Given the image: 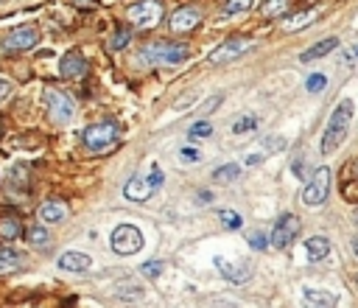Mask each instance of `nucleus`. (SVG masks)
<instances>
[{
	"label": "nucleus",
	"instance_id": "nucleus-6",
	"mask_svg": "<svg viewBox=\"0 0 358 308\" xmlns=\"http://www.w3.org/2000/svg\"><path fill=\"white\" fill-rule=\"evenodd\" d=\"M328 194H330V169L322 166V169H316V171L311 174L308 185L303 188V202H305L308 207H319V205H325Z\"/></svg>",
	"mask_w": 358,
	"mask_h": 308
},
{
	"label": "nucleus",
	"instance_id": "nucleus-3",
	"mask_svg": "<svg viewBox=\"0 0 358 308\" xmlns=\"http://www.w3.org/2000/svg\"><path fill=\"white\" fill-rule=\"evenodd\" d=\"M190 59V48L182 42H152L140 51V62L146 65H182Z\"/></svg>",
	"mask_w": 358,
	"mask_h": 308
},
{
	"label": "nucleus",
	"instance_id": "nucleus-4",
	"mask_svg": "<svg viewBox=\"0 0 358 308\" xmlns=\"http://www.w3.org/2000/svg\"><path fill=\"white\" fill-rule=\"evenodd\" d=\"M163 182H165V177H163V171L154 166L149 177L134 174V177L126 182V188H123V196H126L129 202H146V199H152V196H154V194L163 188Z\"/></svg>",
	"mask_w": 358,
	"mask_h": 308
},
{
	"label": "nucleus",
	"instance_id": "nucleus-28",
	"mask_svg": "<svg viewBox=\"0 0 358 308\" xmlns=\"http://www.w3.org/2000/svg\"><path fill=\"white\" fill-rule=\"evenodd\" d=\"M140 272H143V277L157 280V277L165 272V264H163V261H149V264H143V266H140Z\"/></svg>",
	"mask_w": 358,
	"mask_h": 308
},
{
	"label": "nucleus",
	"instance_id": "nucleus-5",
	"mask_svg": "<svg viewBox=\"0 0 358 308\" xmlns=\"http://www.w3.org/2000/svg\"><path fill=\"white\" fill-rule=\"evenodd\" d=\"M143 233H140V227H134V224H120V227H115L112 230V236H109V244H112V250L118 253V255H134V253H140L143 250Z\"/></svg>",
	"mask_w": 358,
	"mask_h": 308
},
{
	"label": "nucleus",
	"instance_id": "nucleus-34",
	"mask_svg": "<svg viewBox=\"0 0 358 308\" xmlns=\"http://www.w3.org/2000/svg\"><path fill=\"white\" fill-rule=\"evenodd\" d=\"M179 157H182L185 163H202V151H199V148H190V146H185V148L179 151Z\"/></svg>",
	"mask_w": 358,
	"mask_h": 308
},
{
	"label": "nucleus",
	"instance_id": "nucleus-20",
	"mask_svg": "<svg viewBox=\"0 0 358 308\" xmlns=\"http://www.w3.org/2000/svg\"><path fill=\"white\" fill-rule=\"evenodd\" d=\"M316 17H319V9H308V12H300V15L289 17L283 23V28L285 31H300V28H308V23H314Z\"/></svg>",
	"mask_w": 358,
	"mask_h": 308
},
{
	"label": "nucleus",
	"instance_id": "nucleus-27",
	"mask_svg": "<svg viewBox=\"0 0 358 308\" xmlns=\"http://www.w3.org/2000/svg\"><path fill=\"white\" fill-rule=\"evenodd\" d=\"M26 239H28L34 247H42V244H48V241H51V233H48L45 227H31L28 233H26Z\"/></svg>",
	"mask_w": 358,
	"mask_h": 308
},
{
	"label": "nucleus",
	"instance_id": "nucleus-7",
	"mask_svg": "<svg viewBox=\"0 0 358 308\" xmlns=\"http://www.w3.org/2000/svg\"><path fill=\"white\" fill-rule=\"evenodd\" d=\"M249 48H252V40H247V37H230V40H224L219 48L210 51L207 62H210V65H227V62H235L238 56H244Z\"/></svg>",
	"mask_w": 358,
	"mask_h": 308
},
{
	"label": "nucleus",
	"instance_id": "nucleus-2",
	"mask_svg": "<svg viewBox=\"0 0 358 308\" xmlns=\"http://www.w3.org/2000/svg\"><path fill=\"white\" fill-rule=\"evenodd\" d=\"M120 135L123 132H120V123L118 121H101V123H93V126H87L82 132V143L90 151L104 154V151H109V148H115L120 143Z\"/></svg>",
	"mask_w": 358,
	"mask_h": 308
},
{
	"label": "nucleus",
	"instance_id": "nucleus-36",
	"mask_svg": "<svg viewBox=\"0 0 358 308\" xmlns=\"http://www.w3.org/2000/svg\"><path fill=\"white\" fill-rule=\"evenodd\" d=\"M266 154H269L266 148H263V151H249V154H247V166H258V163H263Z\"/></svg>",
	"mask_w": 358,
	"mask_h": 308
},
{
	"label": "nucleus",
	"instance_id": "nucleus-23",
	"mask_svg": "<svg viewBox=\"0 0 358 308\" xmlns=\"http://www.w3.org/2000/svg\"><path fill=\"white\" fill-rule=\"evenodd\" d=\"M285 12H289V0H266V3L260 6L263 17H280Z\"/></svg>",
	"mask_w": 358,
	"mask_h": 308
},
{
	"label": "nucleus",
	"instance_id": "nucleus-22",
	"mask_svg": "<svg viewBox=\"0 0 358 308\" xmlns=\"http://www.w3.org/2000/svg\"><path fill=\"white\" fill-rule=\"evenodd\" d=\"M238 174H241V166L227 163V166H222V169L213 171V182H222V185H227V182H235V180H238Z\"/></svg>",
	"mask_w": 358,
	"mask_h": 308
},
{
	"label": "nucleus",
	"instance_id": "nucleus-31",
	"mask_svg": "<svg viewBox=\"0 0 358 308\" xmlns=\"http://www.w3.org/2000/svg\"><path fill=\"white\" fill-rule=\"evenodd\" d=\"M325 85H328L325 73H311L308 82H305V90H308V93H319V90H325Z\"/></svg>",
	"mask_w": 358,
	"mask_h": 308
},
{
	"label": "nucleus",
	"instance_id": "nucleus-26",
	"mask_svg": "<svg viewBox=\"0 0 358 308\" xmlns=\"http://www.w3.org/2000/svg\"><path fill=\"white\" fill-rule=\"evenodd\" d=\"M219 219H222V224H224L227 230H241V227H244V219H241L235 210H219Z\"/></svg>",
	"mask_w": 358,
	"mask_h": 308
},
{
	"label": "nucleus",
	"instance_id": "nucleus-10",
	"mask_svg": "<svg viewBox=\"0 0 358 308\" xmlns=\"http://www.w3.org/2000/svg\"><path fill=\"white\" fill-rule=\"evenodd\" d=\"M129 20L134 23V26H143V28H154L157 23H160V17H163V9H160V3L157 0H143V3H134V6H129Z\"/></svg>",
	"mask_w": 358,
	"mask_h": 308
},
{
	"label": "nucleus",
	"instance_id": "nucleus-32",
	"mask_svg": "<svg viewBox=\"0 0 358 308\" xmlns=\"http://www.w3.org/2000/svg\"><path fill=\"white\" fill-rule=\"evenodd\" d=\"M129 40H132V31H129V28H118V31H115V37H112V42H109V48L120 51V48H126V45H129Z\"/></svg>",
	"mask_w": 358,
	"mask_h": 308
},
{
	"label": "nucleus",
	"instance_id": "nucleus-33",
	"mask_svg": "<svg viewBox=\"0 0 358 308\" xmlns=\"http://www.w3.org/2000/svg\"><path fill=\"white\" fill-rule=\"evenodd\" d=\"M285 146H289V143H285V137H277V135H269V137L263 140V148H266V151H283Z\"/></svg>",
	"mask_w": 358,
	"mask_h": 308
},
{
	"label": "nucleus",
	"instance_id": "nucleus-35",
	"mask_svg": "<svg viewBox=\"0 0 358 308\" xmlns=\"http://www.w3.org/2000/svg\"><path fill=\"white\" fill-rule=\"evenodd\" d=\"M269 241H271V239H269L266 233H252V236H249V247H252V250H266Z\"/></svg>",
	"mask_w": 358,
	"mask_h": 308
},
{
	"label": "nucleus",
	"instance_id": "nucleus-13",
	"mask_svg": "<svg viewBox=\"0 0 358 308\" xmlns=\"http://www.w3.org/2000/svg\"><path fill=\"white\" fill-rule=\"evenodd\" d=\"M59 73L64 76V79H82V76L87 73V59H84L79 51H70V53L62 56Z\"/></svg>",
	"mask_w": 358,
	"mask_h": 308
},
{
	"label": "nucleus",
	"instance_id": "nucleus-11",
	"mask_svg": "<svg viewBox=\"0 0 358 308\" xmlns=\"http://www.w3.org/2000/svg\"><path fill=\"white\" fill-rule=\"evenodd\" d=\"M37 42H39V31H37L34 26H20V28H15L12 34H6L3 51H6V53L31 51V48H37Z\"/></svg>",
	"mask_w": 358,
	"mask_h": 308
},
{
	"label": "nucleus",
	"instance_id": "nucleus-9",
	"mask_svg": "<svg viewBox=\"0 0 358 308\" xmlns=\"http://www.w3.org/2000/svg\"><path fill=\"white\" fill-rule=\"evenodd\" d=\"M297 236H300V219H297L294 213H285V216L277 219V224H274V230H271V244H274L277 250H285V247L294 244Z\"/></svg>",
	"mask_w": 358,
	"mask_h": 308
},
{
	"label": "nucleus",
	"instance_id": "nucleus-21",
	"mask_svg": "<svg viewBox=\"0 0 358 308\" xmlns=\"http://www.w3.org/2000/svg\"><path fill=\"white\" fill-rule=\"evenodd\" d=\"M26 264V255L17 250H0V272H12Z\"/></svg>",
	"mask_w": 358,
	"mask_h": 308
},
{
	"label": "nucleus",
	"instance_id": "nucleus-29",
	"mask_svg": "<svg viewBox=\"0 0 358 308\" xmlns=\"http://www.w3.org/2000/svg\"><path fill=\"white\" fill-rule=\"evenodd\" d=\"M210 135H213V123H210V121H196V123L190 126V132H188L190 140H196V137H210Z\"/></svg>",
	"mask_w": 358,
	"mask_h": 308
},
{
	"label": "nucleus",
	"instance_id": "nucleus-15",
	"mask_svg": "<svg viewBox=\"0 0 358 308\" xmlns=\"http://www.w3.org/2000/svg\"><path fill=\"white\" fill-rule=\"evenodd\" d=\"M90 264H93L90 255H84L79 250H67L59 255V269H64V272H87Z\"/></svg>",
	"mask_w": 358,
	"mask_h": 308
},
{
	"label": "nucleus",
	"instance_id": "nucleus-25",
	"mask_svg": "<svg viewBox=\"0 0 358 308\" xmlns=\"http://www.w3.org/2000/svg\"><path fill=\"white\" fill-rule=\"evenodd\" d=\"M252 9V0H227V6H224V15L227 17H235V15H244Z\"/></svg>",
	"mask_w": 358,
	"mask_h": 308
},
{
	"label": "nucleus",
	"instance_id": "nucleus-30",
	"mask_svg": "<svg viewBox=\"0 0 358 308\" xmlns=\"http://www.w3.org/2000/svg\"><path fill=\"white\" fill-rule=\"evenodd\" d=\"M20 233H23V230H20V221H15V219H12V221L6 219L3 224H0V236H3V239H12V241H15Z\"/></svg>",
	"mask_w": 358,
	"mask_h": 308
},
{
	"label": "nucleus",
	"instance_id": "nucleus-37",
	"mask_svg": "<svg viewBox=\"0 0 358 308\" xmlns=\"http://www.w3.org/2000/svg\"><path fill=\"white\" fill-rule=\"evenodd\" d=\"M9 90H12V85H9L6 79H0V101L6 99V93H9Z\"/></svg>",
	"mask_w": 358,
	"mask_h": 308
},
{
	"label": "nucleus",
	"instance_id": "nucleus-17",
	"mask_svg": "<svg viewBox=\"0 0 358 308\" xmlns=\"http://www.w3.org/2000/svg\"><path fill=\"white\" fill-rule=\"evenodd\" d=\"M336 48H339V40H336V37L319 40V42H314L308 51H303V53H300V62H316V59H322V56L333 53Z\"/></svg>",
	"mask_w": 358,
	"mask_h": 308
},
{
	"label": "nucleus",
	"instance_id": "nucleus-14",
	"mask_svg": "<svg viewBox=\"0 0 358 308\" xmlns=\"http://www.w3.org/2000/svg\"><path fill=\"white\" fill-rule=\"evenodd\" d=\"M199 20H202L199 9H193V6H179V9L171 15V28H174V31H190V28L199 26Z\"/></svg>",
	"mask_w": 358,
	"mask_h": 308
},
{
	"label": "nucleus",
	"instance_id": "nucleus-18",
	"mask_svg": "<svg viewBox=\"0 0 358 308\" xmlns=\"http://www.w3.org/2000/svg\"><path fill=\"white\" fill-rule=\"evenodd\" d=\"M303 250H305V258L316 264V261H325V258L330 255V241H328L325 236H311Z\"/></svg>",
	"mask_w": 358,
	"mask_h": 308
},
{
	"label": "nucleus",
	"instance_id": "nucleus-42",
	"mask_svg": "<svg viewBox=\"0 0 358 308\" xmlns=\"http://www.w3.org/2000/svg\"><path fill=\"white\" fill-rule=\"evenodd\" d=\"M355 221H358V213H355Z\"/></svg>",
	"mask_w": 358,
	"mask_h": 308
},
{
	"label": "nucleus",
	"instance_id": "nucleus-8",
	"mask_svg": "<svg viewBox=\"0 0 358 308\" xmlns=\"http://www.w3.org/2000/svg\"><path fill=\"white\" fill-rule=\"evenodd\" d=\"M45 104H48V115L56 121V123H70L76 115V104L67 93L62 90H48L45 93Z\"/></svg>",
	"mask_w": 358,
	"mask_h": 308
},
{
	"label": "nucleus",
	"instance_id": "nucleus-39",
	"mask_svg": "<svg viewBox=\"0 0 358 308\" xmlns=\"http://www.w3.org/2000/svg\"><path fill=\"white\" fill-rule=\"evenodd\" d=\"M352 255H355V258H358V236H355V239H352Z\"/></svg>",
	"mask_w": 358,
	"mask_h": 308
},
{
	"label": "nucleus",
	"instance_id": "nucleus-41",
	"mask_svg": "<svg viewBox=\"0 0 358 308\" xmlns=\"http://www.w3.org/2000/svg\"><path fill=\"white\" fill-rule=\"evenodd\" d=\"M352 283H355V289H358V275H355V277H352Z\"/></svg>",
	"mask_w": 358,
	"mask_h": 308
},
{
	"label": "nucleus",
	"instance_id": "nucleus-38",
	"mask_svg": "<svg viewBox=\"0 0 358 308\" xmlns=\"http://www.w3.org/2000/svg\"><path fill=\"white\" fill-rule=\"evenodd\" d=\"M352 59H358V45L350 48V51H344V62H352Z\"/></svg>",
	"mask_w": 358,
	"mask_h": 308
},
{
	"label": "nucleus",
	"instance_id": "nucleus-40",
	"mask_svg": "<svg viewBox=\"0 0 358 308\" xmlns=\"http://www.w3.org/2000/svg\"><path fill=\"white\" fill-rule=\"evenodd\" d=\"M73 3H76V6H90L93 0H73Z\"/></svg>",
	"mask_w": 358,
	"mask_h": 308
},
{
	"label": "nucleus",
	"instance_id": "nucleus-12",
	"mask_svg": "<svg viewBox=\"0 0 358 308\" xmlns=\"http://www.w3.org/2000/svg\"><path fill=\"white\" fill-rule=\"evenodd\" d=\"M213 264L219 266V272H222V277L227 280V283H247L249 277H252V272H249V266H241V264H230L224 255H216L213 258Z\"/></svg>",
	"mask_w": 358,
	"mask_h": 308
},
{
	"label": "nucleus",
	"instance_id": "nucleus-1",
	"mask_svg": "<svg viewBox=\"0 0 358 308\" xmlns=\"http://www.w3.org/2000/svg\"><path fill=\"white\" fill-rule=\"evenodd\" d=\"M352 115H355V101L352 99H341L333 107V112H330V118L325 123L322 140H319V151L325 154V157H328V154H333L344 143V137L350 132V123H352Z\"/></svg>",
	"mask_w": 358,
	"mask_h": 308
},
{
	"label": "nucleus",
	"instance_id": "nucleus-19",
	"mask_svg": "<svg viewBox=\"0 0 358 308\" xmlns=\"http://www.w3.org/2000/svg\"><path fill=\"white\" fill-rule=\"evenodd\" d=\"M39 216H42V221H45V224H59V221H64V216H67V207H64L62 202H53V199H48V202L39 207Z\"/></svg>",
	"mask_w": 358,
	"mask_h": 308
},
{
	"label": "nucleus",
	"instance_id": "nucleus-16",
	"mask_svg": "<svg viewBox=\"0 0 358 308\" xmlns=\"http://www.w3.org/2000/svg\"><path fill=\"white\" fill-rule=\"evenodd\" d=\"M303 302H305V308H336V294L305 286L303 289Z\"/></svg>",
	"mask_w": 358,
	"mask_h": 308
},
{
	"label": "nucleus",
	"instance_id": "nucleus-24",
	"mask_svg": "<svg viewBox=\"0 0 358 308\" xmlns=\"http://www.w3.org/2000/svg\"><path fill=\"white\" fill-rule=\"evenodd\" d=\"M252 129H258V115H252V112L241 115V118L233 123V135H244V132H252Z\"/></svg>",
	"mask_w": 358,
	"mask_h": 308
}]
</instances>
